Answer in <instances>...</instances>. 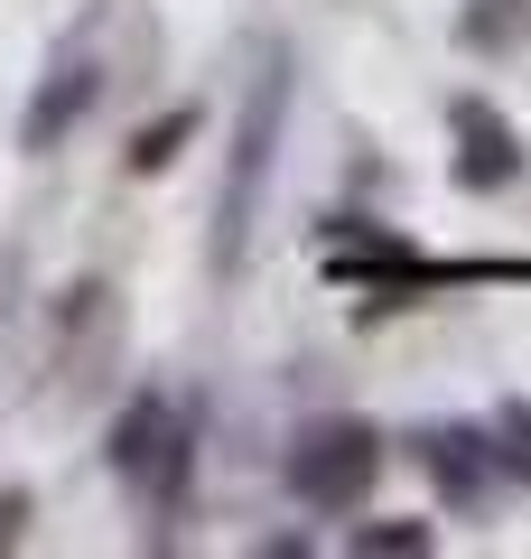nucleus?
I'll return each mask as SVG.
<instances>
[{
    "label": "nucleus",
    "mask_w": 531,
    "mask_h": 559,
    "mask_svg": "<svg viewBox=\"0 0 531 559\" xmlns=\"http://www.w3.org/2000/svg\"><path fill=\"white\" fill-rule=\"evenodd\" d=\"M374 466H382V448L364 439V429H308L298 457H290V485L317 503V513H345V503L374 485Z\"/></svg>",
    "instance_id": "1"
},
{
    "label": "nucleus",
    "mask_w": 531,
    "mask_h": 559,
    "mask_svg": "<svg viewBox=\"0 0 531 559\" xmlns=\"http://www.w3.org/2000/svg\"><path fill=\"white\" fill-rule=\"evenodd\" d=\"M475 150H467V187H485V178H512V140L504 131H485V121H475Z\"/></svg>",
    "instance_id": "2"
},
{
    "label": "nucleus",
    "mask_w": 531,
    "mask_h": 559,
    "mask_svg": "<svg viewBox=\"0 0 531 559\" xmlns=\"http://www.w3.org/2000/svg\"><path fill=\"white\" fill-rule=\"evenodd\" d=\"M354 550H429V522H374L354 532Z\"/></svg>",
    "instance_id": "3"
}]
</instances>
